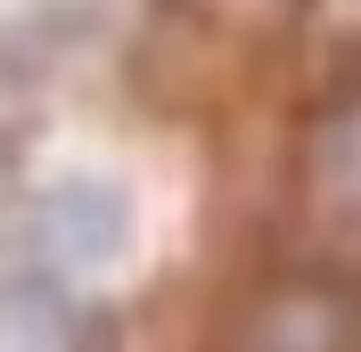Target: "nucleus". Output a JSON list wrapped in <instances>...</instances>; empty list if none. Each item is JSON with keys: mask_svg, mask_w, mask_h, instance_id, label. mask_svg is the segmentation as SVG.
Listing matches in <instances>:
<instances>
[{"mask_svg": "<svg viewBox=\"0 0 361 352\" xmlns=\"http://www.w3.org/2000/svg\"><path fill=\"white\" fill-rule=\"evenodd\" d=\"M132 197L99 172H66L49 180L42 197L25 205V238L42 254L49 270H90V263H115L123 246H132Z\"/></svg>", "mask_w": 361, "mask_h": 352, "instance_id": "1", "label": "nucleus"}]
</instances>
